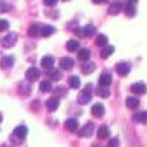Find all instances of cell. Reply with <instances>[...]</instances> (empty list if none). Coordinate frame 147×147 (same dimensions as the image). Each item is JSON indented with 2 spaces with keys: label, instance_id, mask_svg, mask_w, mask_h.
I'll return each mask as SVG.
<instances>
[{
  "label": "cell",
  "instance_id": "9c48e42d",
  "mask_svg": "<svg viewBox=\"0 0 147 147\" xmlns=\"http://www.w3.org/2000/svg\"><path fill=\"white\" fill-rule=\"evenodd\" d=\"M110 82H112V77H110L109 72H103L99 77V85L100 87H109Z\"/></svg>",
  "mask_w": 147,
  "mask_h": 147
},
{
  "label": "cell",
  "instance_id": "ab89813d",
  "mask_svg": "<svg viewBox=\"0 0 147 147\" xmlns=\"http://www.w3.org/2000/svg\"><path fill=\"white\" fill-rule=\"evenodd\" d=\"M63 2H66V0H63Z\"/></svg>",
  "mask_w": 147,
  "mask_h": 147
},
{
  "label": "cell",
  "instance_id": "2e32d148",
  "mask_svg": "<svg viewBox=\"0 0 147 147\" xmlns=\"http://www.w3.org/2000/svg\"><path fill=\"white\" fill-rule=\"evenodd\" d=\"M124 10H125V13L128 15V16H134L136 15V6H134V2H131V0H128V3L124 6Z\"/></svg>",
  "mask_w": 147,
  "mask_h": 147
},
{
  "label": "cell",
  "instance_id": "ac0fdd59",
  "mask_svg": "<svg viewBox=\"0 0 147 147\" xmlns=\"http://www.w3.org/2000/svg\"><path fill=\"white\" fill-rule=\"evenodd\" d=\"M121 10H122V3H119V2H113L109 6V13L110 15H118Z\"/></svg>",
  "mask_w": 147,
  "mask_h": 147
},
{
  "label": "cell",
  "instance_id": "484cf974",
  "mask_svg": "<svg viewBox=\"0 0 147 147\" xmlns=\"http://www.w3.org/2000/svg\"><path fill=\"white\" fill-rule=\"evenodd\" d=\"M94 69H96V63H94V62H87L85 65L81 66V71H82L84 74H91Z\"/></svg>",
  "mask_w": 147,
  "mask_h": 147
},
{
  "label": "cell",
  "instance_id": "8992f818",
  "mask_svg": "<svg viewBox=\"0 0 147 147\" xmlns=\"http://www.w3.org/2000/svg\"><path fill=\"white\" fill-rule=\"evenodd\" d=\"M91 113H93V116H96V118H102V116L105 115V106H103L102 103L93 105V106H91Z\"/></svg>",
  "mask_w": 147,
  "mask_h": 147
},
{
  "label": "cell",
  "instance_id": "d4e9b609",
  "mask_svg": "<svg viewBox=\"0 0 147 147\" xmlns=\"http://www.w3.org/2000/svg\"><path fill=\"white\" fill-rule=\"evenodd\" d=\"M55 31H56L55 27H52V25H46V27L41 28V35H43V37H50L52 34H55Z\"/></svg>",
  "mask_w": 147,
  "mask_h": 147
},
{
  "label": "cell",
  "instance_id": "3957f363",
  "mask_svg": "<svg viewBox=\"0 0 147 147\" xmlns=\"http://www.w3.org/2000/svg\"><path fill=\"white\" fill-rule=\"evenodd\" d=\"M131 91L134 93V94H138V96H141V94H146L147 93V85L144 84V82H134L132 85H131Z\"/></svg>",
  "mask_w": 147,
  "mask_h": 147
},
{
  "label": "cell",
  "instance_id": "1f68e13d",
  "mask_svg": "<svg viewBox=\"0 0 147 147\" xmlns=\"http://www.w3.org/2000/svg\"><path fill=\"white\" fill-rule=\"evenodd\" d=\"M7 28H9V22H7L6 19H2V21H0V30L5 31V30H7Z\"/></svg>",
  "mask_w": 147,
  "mask_h": 147
},
{
  "label": "cell",
  "instance_id": "8fae6325",
  "mask_svg": "<svg viewBox=\"0 0 147 147\" xmlns=\"http://www.w3.org/2000/svg\"><path fill=\"white\" fill-rule=\"evenodd\" d=\"M53 65H55L53 56H44V57L41 59V66H43L44 69L50 71V69H53Z\"/></svg>",
  "mask_w": 147,
  "mask_h": 147
},
{
  "label": "cell",
  "instance_id": "e575fe53",
  "mask_svg": "<svg viewBox=\"0 0 147 147\" xmlns=\"http://www.w3.org/2000/svg\"><path fill=\"white\" fill-rule=\"evenodd\" d=\"M56 3H57V0H44V5H46V6H50V7L55 6Z\"/></svg>",
  "mask_w": 147,
  "mask_h": 147
},
{
  "label": "cell",
  "instance_id": "5b68a950",
  "mask_svg": "<svg viewBox=\"0 0 147 147\" xmlns=\"http://www.w3.org/2000/svg\"><path fill=\"white\" fill-rule=\"evenodd\" d=\"M27 134H28V128L25 125H18L15 129H13V136L18 137L19 140H24L27 137Z\"/></svg>",
  "mask_w": 147,
  "mask_h": 147
},
{
  "label": "cell",
  "instance_id": "f546056e",
  "mask_svg": "<svg viewBox=\"0 0 147 147\" xmlns=\"http://www.w3.org/2000/svg\"><path fill=\"white\" fill-rule=\"evenodd\" d=\"M82 30H84L85 37H91V35H94V34H96V28H94L93 25H85Z\"/></svg>",
  "mask_w": 147,
  "mask_h": 147
},
{
  "label": "cell",
  "instance_id": "4316f807",
  "mask_svg": "<svg viewBox=\"0 0 147 147\" xmlns=\"http://www.w3.org/2000/svg\"><path fill=\"white\" fill-rule=\"evenodd\" d=\"M96 44L100 46V47H106L107 46V37L105 34H99L97 38H96Z\"/></svg>",
  "mask_w": 147,
  "mask_h": 147
},
{
  "label": "cell",
  "instance_id": "836d02e7",
  "mask_svg": "<svg viewBox=\"0 0 147 147\" xmlns=\"http://www.w3.org/2000/svg\"><path fill=\"white\" fill-rule=\"evenodd\" d=\"M6 10H7V7H6V2H5V0H2V2H0V12H2V13H5Z\"/></svg>",
  "mask_w": 147,
  "mask_h": 147
},
{
  "label": "cell",
  "instance_id": "ba28073f",
  "mask_svg": "<svg viewBox=\"0 0 147 147\" xmlns=\"http://www.w3.org/2000/svg\"><path fill=\"white\" fill-rule=\"evenodd\" d=\"M74 59L72 57H62L60 59V62H59V66L62 68L63 71H68V69H72L74 68Z\"/></svg>",
  "mask_w": 147,
  "mask_h": 147
},
{
  "label": "cell",
  "instance_id": "7402d4cb",
  "mask_svg": "<svg viewBox=\"0 0 147 147\" xmlns=\"http://www.w3.org/2000/svg\"><path fill=\"white\" fill-rule=\"evenodd\" d=\"M38 34H41V30L38 27V24H32V25L28 28V35L34 38V37H37Z\"/></svg>",
  "mask_w": 147,
  "mask_h": 147
},
{
  "label": "cell",
  "instance_id": "7a4b0ae2",
  "mask_svg": "<svg viewBox=\"0 0 147 147\" xmlns=\"http://www.w3.org/2000/svg\"><path fill=\"white\" fill-rule=\"evenodd\" d=\"M16 38H18V35H16L15 32H10V34H7L6 37H3V40H2V46H3V47H6V49H9V47H12V46H15Z\"/></svg>",
  "mask_w": 147,
  "mask_h": 147
},
{
  "label": "cell",
  "instance_id": "d6a6232c",
  "mask_svg": "<svg viewBox=\"0 0 147 147\" xmlns=\"http://www.w3.org/2000/svg\"><path fill=\"white\" fill-rule=\"evenodd\" d=\"M118 146H119V140L118 138H112V140L109 141V146L107 147H118Z\"/></svg>",
  "mask_w": 147,
  "mask_h": 147
},
{
  "label": "cell",
  "instance_id": "7c38bea8",
  "mask_svg": "<svg viewBox=\"0 0 147 147\" xmlns=\"http://www.w3.org/2000/svg\"><path fill=\"white\" fill-rule=\"evenodd\" d=\"M65 128H66V131H69V132L77 131V129H78V121L74 119V118L66 119V121H65Z\"/></svg>",
  "mask_w": 147,
  "mask_h": 147
},
{
  "label": "cell",
  "instance_id": "e0dca14e",
  "mask_svg": "<svg viewBox=\"0 0 147 147\" xmlns=\"http://www.w3.org/2000/svg\"><path fill=\"white\" fill-rule=\"evenodd\" d=\"M113 52H115V47H113V46H106V47L102 49L100 57H102V59H107V57H110V55H112Z\"/></svg>",
  "mask_w": 147,
  "mask_h": 147
},
{
  "label": "cell",
  "instance_id": "d590c367",
  "mask_svg": "<svg viewBox=\"0 0 147 147\" xmlns=\"http://www.w3.org/2000/svg\"><path fill=\"white\" fill-rule=\"evenodd\" d=\"M75 34H77L78 37H85V34H84V30H82V28H77V30H75Z\"/></svg>",
  "mask_w": 147,
  "mask_h": 147
},
{
  "label": "cell",
  "instance_id": "9a60e30c",
  "mask_svg": "<svg viewBox=\"0 0 147 147\" xmlns=\"http://www.w3.org/2000/svg\"><path fill=\"white\" fill-rule=\"evenodd\" d=\"M110 136V129H109V127H106V125H102L100 128H99V131H97V137H99L100 140H105V138H107Z\"/></svg>",
  "mask_w": 147,
  "mask_h": 147
},
{
  "label": "cell",
  "instance_id": "52a82bcc",
  "mask_svg": "<svg viewBox=\"0 0 147 147\" xmlns=\"http://www.w3.org/2000/svg\"><path fill=\"white\" fill-rule=\"evenodd\" d=\"M25 77H27V80H28L30 82L37 81V80L40 78V71L37 69V68H30V69L27 71V74H25Z\"/></svg>",
  "mask_w": 147,
  "mask_h": 147
},
{
  "label": "cell",
  "instance_id": "44dd1931",
  "mask_svg": "<svg viewBox=\"0 0 147 147\" xmlns=\"http://www.w3.org/2000/svg\"><path fill=\"white\" fill-rule=\"evenodd\" d=\"M68 84H69V87H71V88H80V85H81L80 77H77V75H72V77H69Z\"/></svg>",
  "mask_w": 147,
  "mask_h": 147
},
{
  "label": "cell",
  "instance_id": "277c9868",
  "mask_svg": "<svg viewBox=\"0 0 147 147\" xmlns=\"http://www.w3.org/2000/svg\"><path fill=\"white\" fill-rule=\"evenodd\" d=\"M93 134H94V124H93V122H87V124L82 127V129L80 131V136L81 137H85V138L91 137Z\"/></svg>",
  "mask_w": 147,
  "mask_h": 147
},
{
  "label": "cell",
  "instance_id": "74e56055",
  "mask_svg": "<svg viewBox=\"0 0 147 147\" xmlns=\"http://www.w3.org/2000/svg\"><path fill=\"white\" fill-rule=\"evenodd\" d=\"M62 88H63V87H59V90H57V94L60 93V94H62V96H63V94L66 93V91H65V90H62Z\"/></svg>",
  "mask_w": 147,
  "mask_h": 147
},
{
  "label": "cell",
  "instance_id": "603a6c76",
  "mask_svg": "<svg viewBox=\"0 0 147 147\" xmlns=\"http://www.w3.org/2000/svg\"><path fill=\"white\" fill-rule=\"evenodd\" d=\"M90 56H91V53H90L88 49H81V50L78 52V59L81 60V62H85V60H88Z\"/></svg>",
  "mask_w": 147,
  "mask_h": 147
},
{
  "label": "cell",
  "instance_id": "f1b7e54d",
  "mask_svg": "<svg viewBox=\"0 0 147 147\" xmlns=\"http://www.w3.org/2000/svg\"><path fill=\"white\" fill-rule=\"evenodd\" d=\"M47 72H49V77H50L52 80H55V81L62 78V74H60L59 69H50V71H47Z\"/></svg>",
  "mask_w": 147,
  "mask_h": 147
},
{
  "label": "cell",
  "instance_id": "4fadbf2b",
  "mask_svg": "<svg viewBox=\"0 0 147 147\" xmlns=\"http://www.w3.org/2000/svg\"><path fill=\"white\" fill-rule=\"evenodd\" d=\"M46 107L50 110V112H55V110L59 107V99H56V97H52V99L46 100Z\"/></svg>",
  "mask_w": 147,
  "mask_h": 147
},
{
  "label": "cell",
  "instance_id": "d6986e66",
  "mask_svg": "<svg viewBox=\"0 0 147 147\" xmlns=\"http://www.w3.org/2000/svg\"><path fill=\"white\" fill-rule=\"evenodd\" d=\"M134 121L137 124H147V110L146 112H138L134 115Z\"/></svg>",
  "mask_w": 147,
  "mask_h": 147
},
{
  "label": "cell",
  "instance_id": "ffe728a7",
  "mask_svg": "<svg viewBox=\"0 0 147 147\" xmlns=\"http://www.w3.org/2000/svg\"><path fill=\"white\" fill-rule=\"evenodd\" d=\"M13 63H15V57H13V56H5V57L2 59V68H3V69L10 68Z\"/></svg>",
  "mask_w": 147,
  "mask_h": 147
},
{
  "label": "cell",
  "instance_id": "8d00e7d4",
  "mask_svg": "<svg viewBox=\"0 0 147 147\" xmlns=\"http://www.w3.org/2000/svg\"><path fill=\"white\" fill-rule=\"evenodd\" d=\"M93 3H96V5H100V3H107L109 0H91Z\"/></svg>",
  "mask_w": 147,
  "mask_h": 147
},
{
  "label": "cell",
  "instance_id": "f35d334b",
  "mask_svg": "<svg viewBox=\"0 0 147 147\" xmlns=\"http://www.w3.org/2000/svg\"><path fill=\"white\" fill-rule=\"evenodd\" d=\"M131 2H137V0H131Z\"/></svg>",
  "mask_w": 147,
  "mask_h": 147
},
{
  "label": "cell",
  "instance_id": "4dcf8cb0",
  "mask_svg": "<svg viewBox=\"0 0 147 147\" xmlns=\"http://www.w3.org/2000/svg\"><path fill=\"white\" fill-rule=\"evenodd\" d=\"M97 94H99L102 99H106V97H109L110 96V93H109V90H107V87H100V88H97Z\"/></svg>",
  "mask_w": 147,
  "mask_h": 147
},
{
  "label": "cell",
  "instance_id": "83f0119b",
  "mask_svg": "<svg viewBox=\"0 0 147 147\" xmlns=\"http://www.w3.org/2000/svg\"><path fill=\"white\" fill-rule=\"evenodd\" d=\"M78 47H80V43L77 40H69L66 43V50L69 52H74V50H78Z\"/></svg>",
  "mask_w": 147,
  "mask_h": 147
},
{
  "label": "cell",
  "instance_id": "30bf717a",
  "mask_svg": "<svg viewBox=\"0 0 147 147\" xmlns=\"http://www.w3.org/2000/svg\"><path fill=\"white\" fill-rule=\"evenodd\" d=\"M115 69H116V72L119 74V75H127V74H129V71H131V65L127 63V62H121V63L116 65Z\"/></svg>",
  "mask_w": 147,
  "mask_h": 147
},
{
  "label": "cell",
  "instance_id": "6da1fadb",
  "mask_svg": "<svg viewBox=\"0 0 147 147\" xmlns=\"http://www.w3.org/2000/svg\"><path fill=\"white\" fill-rule=\"evenodd\" d=\"M77 100H78L80 105H87V103L91 100V90H90V85H87V88L82 90V91L78 94Z\"/></svg>",
  "mask_w": 147,
  "mask_h": 147
},
{
  "label": "cell",
  "instance_id": "5bb4252c",
  "mask_svg": "<svg viewBox=\"0 0 147 147\" xmlns=\"http://www.w3.org/2000/svg\"><path fill=\"white\" fill-rule=\"evenodd\" d=\"M127 107L128 109H132V110H136L138 106H140V100L137 99V97H127V102H125Z\"/></svg>",
  "mask_w": 147,
  "mask_h": 147
},
{
  "label": "cell",
  "instance_id": "cb8c5ba5",
  "mask_svg": "<svg viewBox=\"0 0 147 147\" xmlns=\"http://www.w3.org/2000/svg\"><path fill=\"white\" fill-rule=\"evenodd\" d=\"M40 91L41 93H47V91H52V82L49 80H44L40 82Z\"/></svg>",
  "mask_w": 147,
  "mask_h": 147
}]
</instances>
